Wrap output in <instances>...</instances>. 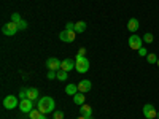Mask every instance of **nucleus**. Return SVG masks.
I'll use <instances>...</instances> for the list:
<instances>
[{
	"mask_svg": "<svg viewBox=\"0 0 159 119\" xmlns=\"http://www.w3.org/2000/svg\"><path fill=\"white\" fill-rule=\"evenodd\" d=\"M75 37H76V32H73V30H62L59 33L61 42H65V43H72L75 40Z\"/></svg>",
	"mask_w": 159,
	"mask_h": 119,
	"instance_id": "nucleus-9",
	"label": "nucleus"
},
{
	"mask_svg": "<svg viewBox=\"0 0 159 119\" xmlns=\"http://www.w3.org/2000/svg\"><path fill=\"white\" fill-rule=\"evenodd\" d=\"M156 119H159V111H157V116H156Z\"/></svg>",
	"mask_w": 159,
	"mask_h": 119,
	"instance_id": "nucleus-32",
	"label": "nucleus"
},
{
	"mask_svg": "<svg viewBox=\"0 0 159 119\" xmlns=\"http://www.w3.org/2000/svg\"><path fill=\"white\" fill-rule=\"evenodd\" d=\"M61 64H62V60H59L57 57H49L46 60V68L52 70V72H59L61 70Z\"/></svg>",
	"mask_w": 159,
	"mask_h": 119,
	"instance_id": "nucleus-6",
	"label": "nucleus"
},
{
	"mask_svg": "<svg viewBox=\"0 0 159 119\" xmlns=\"http://www.w3.org/2000/svg\"><path fill=\"white\" fill-rule=\"evenodd\" d=\"M139 56H142V57H147V56H148V51L145 49V48H140V49H139Z\"/></svg>",
	"mask_w": 159,
	"mask_h": 119,
	"instance_id": "nucleus-27",
	"label": "nucleus"
},
{
	"mask_svg": "<svg viewBox=\"0 0 159 119\" xmlns=\"http://www.w3.org/2000/svg\"><path fill=\"white\" fill-rule=\"evenodd\" d=\"M153 40H154V37H153V33H150V32L143 35V42H145V43H151Z\"/></svg>",
	"mask_w": 159,
	"mask_h": 119,
	"instance_id": "nucleus-21",
	"label": "nucleus"
},
{
	"mask_svg": "<svg viewBox=\"0 0 159 119\" xmlns=\"http://www.w3.org/2000/svg\"><path fill=\"white\" fill-rule=\"evenodd\" d=\"M91 87H92V83L89 81V79H83V81H80V83H78V90H80V92H83V94L89 92Z\"/></svg>",
	"mask_w": 159,
	"mask_h": 119,
	"instance_id": "nucleus-11",
	"label": "nucleus"
},
{
	"mask_svg": "<svg viewBox=\"0 0 159 119\" xmlns=\"http://www.w3.org/2000/svg\"><path fill=\"white\" fill-rule=\"evenodd\" d=\"M78 92H80V90H78V84H73V83H72V84L65 86V94H67V95H72V97H73L75 94H78Z\"/></svg>",
	"mask_w": 159,
	"mask_h": 119,
	"instance_id": "nucleus-13",
	"label": "nucleus"
},
{
	"mask_svg": "<svg viewBox=\"0 0 159 119\" xmlns=\"http://www.w3.org/2000/svg\"><path fill=\"white\" fill-rule=\"evenodd\" d=\"M38 119H48V117H46V114H42V116H40Z\"/></svg>",
	"mask_w": 159,
	"mask_h": 119,
	"instance_id": "nucleus-31",
	"label": "nucleus"
},
{
	"mask_svg": "<svg viewBox=\"0 0 159 119\" xmlns=\"http://www.w3.org/2000/svg\"><path fill=\"white\" fill-rule=\"evenodd\" d=\"M76 65V60L73 59H64L62 64H61V70H65V72H72Z\"/></svg>",
	"mask_w": 159,
	"mask_h": 119,
	"instance_id": "nucleus-10",
	"label": "nucleus"
},
{
	"mask_svg": "<svg viewBox=\"0 0 159 119\" xmlns=\"http://www.w3.org/2000/svg\"><path fill=\"white\" fill-rule=\"evenodd\" d=\"M157 56L156 54H153V52H150V54L147 56V60H148V64H157Z\"/></svg>",
	"mask_w": 159,
	"mask_h": 119,
	"instance_id": "nucleus-20",
	"label": "nucleus"
},
{
	"mask_svg": "<svg viewBox=\"0 0 159 119\" xmlns=\"http://www.w3.org/2000/svg\"><path fill=\"white\" fill-rule=\"evenodd\" d=\"M157 67H159V59H157Z\"/></svg>",
	"mask_w": 159,
	"mask_h": 119,
	"instance_id": "nucleus-33",
	"label": "nucleus"
},
{
	"mask_svg": "<svg viewBox=\"0 0 159 119\" xmlns=\"http://www.w3.org/2000/svg\"><path fill=\"white\" fill-rule=\"evenodd\" d=\"M42 114H43V113H42V111H40V110L37 108V110H32V111L29 113V117H30V119H38V117L42 116Z\"/></svg>",
	"mask_w": 159,
	"mask_h": 119,
	"instance_id": "nucleus-19",
	"label": "nucleus"
},
{
	"mask_svg": "<svg viewBox=\"0 0 159 119\" xmlns=\"http://www.w3.org/2000/svg\"><path fill=\"white\" fill-rule=\"evenodd\" d=\"M54 100H52L51 97H42V99H38V103H37V108L42 111L43 114H48L51 111H54Z\"/></svg>",
	"mask_w": 159,
	"mask_h": 119,
	"instance_id": "nucleus-1",
	"label": "nucleus"
},
{
	"mask_svg": "<svg viewBox=\"0 0 159 119\" xmlns=\"http://www.w3.org/2000/svg\"><path fill=\"white\" fill-rule=\"evenodd\" d=\"M19 29H18V24L16 22H13V21H10V22H7V24H3V27H2V32H3V35H7V37H13V35H16V32H18Z\"/></svg>",
	"mask_w": 159,
	"mask_h": 119,
	"instance_id": "nucleus-3",
	"label": "nucleus"
},
{
	"mask_svg": "<svg viewBox=\"0 0 159 119\" xmlns=\"http://www.w3.org/2000/svg\"><path fill=\"white\" fill-rule=\"evenodd\" d=\"M80 113H81L83 116H92V108H91V105H88V103L81 105V107H80Z\"/></svg>",
	"mask_w": 159,
	"mask_h": 119,
	"instance_id": "nucleus-15",
	"label": "nucleus"
},
{
	"mask_svg": "<svg viewBox=\"0 0 159 119\" xmlns=\"http://www.w3.org/2000/svg\"><path fill=\"white\" fill-rule=\"evenodd\" d=\"M139 27H140L139 21H137L135 18H130V19H129V22H127V29H129V32L135 33V32L139 30Z\"/></svg>",
	"mask_w": 159,
	"mask_h": 119,
	"instance_id": "nucleus-12",
	"label": "nucleus"
},
{
	"mask_svg": "<svg viewBox=\"0 0 159 119\" xmlns=\"http://www.w3.org/2000/svg\"><path fill=\"white\" fill-rule=\"evenodd\" d=\"M18 29H19V30H25V29H27V22H25L24 19L19 21V22H18Z\"/></svg>",
	"mask_w": 159,
	"mask_h": 119,
	"instance_id": "nucleus-24",
	"label": "nucleus"
},
{
	"mask_svg": "<svg viewBox=\"0 0 159 119\" xmlns=\"http://www.w3.org/2000/svg\"><path fill=\"white\" fill-rule=\"evenodd\" d=\"M76 119H92V116H83V114H81V116L76 117Z\"/></svg>",
	"mask_w": 159,
	"mask_h": 119,
	"instance_id": "nucleus-30",
	"label": "nucleus"
},
{
	"mask_svg": "<svg viewBox=\"0 0 159 119\" xmlns=\"http://www.w3.org/2000/svg\"><path fill=\"white\" fill-rule=\"evenodd\" d=\"M27 95H29V90H27V89H21V90H19V99H21V100L27 99Z\"/></svg>",
	"mask_w": 159,
	"mask_h": 119,
	"instance_id": "nucleus-23",
	"label": "nucleus"
},
{
	"mask_svg": "<svg viewBox=\"0 0 159 119\" xmlns=\"http://www.w3.org/2000/svg\"><path fill=\"white\" fill-rule=\"evenodd\" d=\"M19 110L22 111V114H25V113H30L32 110H34V102L30 100V99H24V100H21L19 102Z\"/></svg>",
	"mask_w": 159,
	"mask_h": 119,
	"instance_id": "nucleus-7",
	"label": "nucleus"
},
{
	"mask_svg": "<svg viewBox=\"0 0 159 119\" xmlns=\"http://www.w3.org/2000/svg\"><path fill=\"white\" fill-rule=\"evenodd\" d=\"M27 90H29L27 99H30L32 102H34L35 99H38V89H35V87H27Z\"/></svg>",
	"mask_w": 159,
	"mask_h": 119,
	"instance_id": "nucleus-17",
	"label": "nucleus"
},
{
	"mask_svg": "<svg viewBox=\"0 0 159 119\" xmlns=\"http://www.w3.org/2000/svg\"><path fill=\"white\" fill-rule=\"evenodd\" d=\"M19 105V97H15V95H8L3 99V107L7 110H13V108H16Z\"/></svg>",
	"mask_w": 159,
	"mask_h": 119,
	"instance_id": "nucleus-4",
	"label": "nucleus"
},
{
	"mask_svg": "<svg viewBox=\"0 0 159 119\" xmlns=\"http://www.w3.org/2000/svg\"><path fill=\"white\" fill-rule=\"evenodd\" d=\"M78 54L80 56H86V48H80L78 49Z\"/></svg>",
	"mask_w": 159,
	"mask_h": 119,
	"instance_id": "nucleus-29",
	"label": "nucleus"
},
{
	"mask_svg": "<svg viewBox=\"0 0 159 119\" xmlns=\"http://www.w3.org/2000/svg\"><path fill=\"white\" fill-rule=\"evenodd\" d=\"M54 119H64V111H54Z\"/></svg>",
	"mask_w": 159,
	"mask_h": 119,
	"instance_id": "nucleus-28",
	"label": "nucleus"
},
{
	"mask_svg": "<svg viewBox=\"0 0 159 119\" xmlns=\"http://www.w3.org/2000/svg\"><path fill=\"white\" fill-rule=\"evenodd\" d=\"M46 76H48V79H54V78H57V72L49 70V73H46Z\"/></svg>",
	"mask_w": 159,
	"mask_h": 119,
	"instance_id": "nucleus-26",
	"label": "nucleus"
},
{
	"mask_svg": "<svg viewBox=\"0 0 159 119\" xmlns=\"http://www.w3.org/2000/svg\"><path fill=\"white\" fill-rule=\"evenodd\" d=\"M143 116L147 117V119H156L157 111H156V108L153 107L151 103H147V105L143 107Z\"/></svg>",
	"mask_w": 159,
	"mask_h": 119,
	"instance_id": "nucleus-8",
	"label": "nucleus"
},
{
	"mask_svg": "<svg viewBox=\"0 0 159 119\" xmlns=\"http://www.w3.org/2000/svg\"><path fill=\"white\" fill-rule=\"evenodd\" d=\"M75 60H76L75 70H76L78 73H86V72L89 70V60L86 59V56L76 54V56H75Z\"/></svg>",
	"mask_w": 159,
	"mask_h": 119,
	"instance_id": "nucleus-2",
	"label": "nucleus"
},
{
	"mask_svg": "<svg viewBox=\"0 0 159 119\" xmlns=\"http://www.w3.org/2000/svg\"><path fill=\"white\" fill-rule=\"evenodd\" d=\"M84 102H86V99H84V94L83 92H78V94H75L73 95V103H76V105H84Z\"/></svg>",
	"mask_w": 159,
	"mask_h": 119,
	"instance_id": "nucleus-14",
	"label": "nucleus"
},
{
	"mask_svg": "<svg viewBox=\"0 0 159 119\" xmlns=\"http://www.w3.org/2000/svg\"><path fill=\"white\" fill-rule=\"evenodd\" d=\"M64 30H73L75 32V22H67L65 24V29Z\"/></svg>",
	"mask_w": 159,
	"mask_h": 119,
	"instance_id": "nucleus-25",
	"label": "nucleus"
},
{
	"mask_svg": "<svg viewBox=\"0 0 159 119\" xmlns=\"http://www.w3.org/2000/svg\"><path fill=\"white\" fill-rule=\"evenodd\" d=\"M142 43H143V38H140L139 35H130L129 37V48L130 49L139 51L142 48Z\"/></svg>",
	"mask_w": 159,
	"mask_h": 119,
	"instance_id": "nucleus-5",
	"label": "nucleus"
},
{
	"mask_svg": "<svg viewBox=\"0 0 159 119\" xmlns=\"http://www.w3.org/2000/svg\"><path fill=\"white\" fill-rule=\"evenodd\" d=\"M67 78H69V72H65V70H59L57 72V79L59 81H67Z\"/></svg>",
	"mask_w": 159,
	"mask_h": 119,
	"instance_id": "nucleus-18",
	"label": "nucleus"
},
{
	"mask_svg": "<svg viewBox=\"0 0 159 119\" xmlns=\"http://www.w3.org/2000/svg\"><path fill=\"white\" fill-rule=\"evenodd\" d=\"M84 30H86V22H84V21L75 22V32H76V33H83Z\"/></svg>",
	"mask_w": 159,
	"mask_h": 119,
	"instance_id": "nucleus-16",
	"label": "nucleus"
},
{
	"mask_svg": "<svg viewBox=\"0 0 159 119\" xmlns=\"http://www.w3.org/2000/svg\"><path fill=\"white\" fill-rule=\"evenodd\" d=\"M10 21H13V22H16V24H18L19 21H22V18L19 16V13H13V15H11V19H10Z\"/></svg>",
	"mask_w": 159,
	"mask_h": 119,
	"instance_id": "nucleus-22",
	"label": "nucleus"
}]
</instances>
